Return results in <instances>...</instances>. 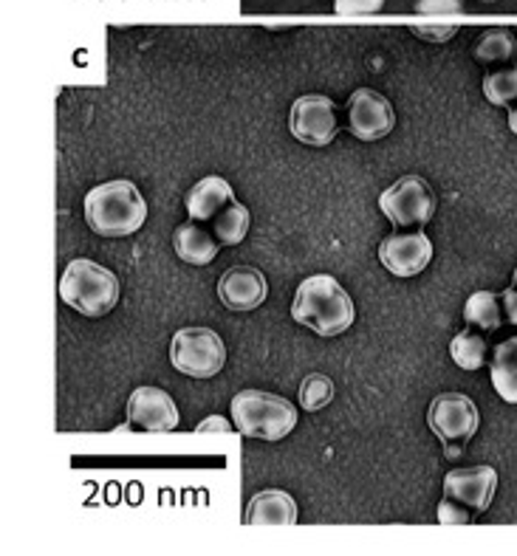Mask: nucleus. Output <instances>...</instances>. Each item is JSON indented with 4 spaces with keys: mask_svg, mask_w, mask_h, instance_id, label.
<instances>
[{
    "mask_svg": "<svg viewBox=\"0 0 517 556\" xmlns=\"http://www.w3.org/2000/svg\"><path fill=\"white\" fill-rule=\"evenodd\" d=\"M439 522H472V511L455 503L453 497H444L439 506Z\"/></svg>",
    "mask_w": 517,
    "mask_h": 556,
    "instance_id": "nucleus-26",
    "label": "nucleus"
},
{
    "mask_svg": "<svg viewBox=\"0 0 517 556\" xmlns=\"http://www.w3.org/2000/svg\"><path fill=\"white\" fill-rule=\"evenodd\" d=\"M218 243L220 240H215L204 226L190 224V220L176 226V232H173V249L190 266H210L218 257Z\"/></svg>",
    "mask_w": 517,
    "mask_h": 556,
    "instance_id": "nucleus-16",
    "label": "nucleus"
},
{
    "mask_svg": "<svg viewBox=\"0 0 517 556\" xmlns=\"http://www.w3.org/2000/svg\"><path fill=\"white\" fill-rule=\"evenodd\" d=\"M249 526H294L298 522V503L291 501L289 492L266 489L257 492L247 506Z\"/></svg>",
    "mask_w": 517,
    "mask_h": 556,
    "instance_id": "nucleus-14",
    "label": "nucleus"
},
{
    "mask_svg": "<svg viewBox=\"0 0 517 556\" xmlns=\"http://www.w3.org/2000/svg\"><path fill=\"white\" fill-rule=\"evenodd\" d=\"M291 317L305 328H312L317 337L331 339L354 325L356 311L348 291L331 275H314L300 282L294 303H291Z\"/></svg>",
    "mask_w": 517,
    "mask_h": 556,
    "instance_id": "nucleus-1",
    "label": "nucleus"
},
{
    "mask_svg": "<svg viewBox=\"0 0 517 556\" xmlns=\"http://www.w3.org/2000/svg\"><path fill=\"white\" fill-rule=\"evenodd\" d=\"M483 97L492 105H512L517 99V68H503L487 74V79H483Z\"/></svg>",
    "mask_w": 517,
    "mask_h": 556,
    "instance_id": "nucleus-22",
    "label": "nucleus"
},
{
    "mask_svg": "<svg viewBox=\"0 0 517 556\" xmlns=\"http://www.w3.org/2000/svg\"><path fill=\"white\" fill-rule=\"evenodd\" d=\"M492 384L506 404H517V337L506 339L492 351Z\"/></svg>",
    "mask_w": 517,
    "mask_h": 556,
    "instance_id": "nucleus-17",
    "label": "nucleus"
},
{
    "mask_svg": "<svg viewBox=\"0 0 517 556\" xmlns=\"http://www.w3.org/2000/svg\"><path fill=\"white\" fill-rule=\"evenodd\" d=\"M333 399V381L323 374L305 376L303 384H300V407L305 413H317L326 404H331Z\"/></svg>",
    "mask_w": 517,
    "mask_h": 556,
    "instance_id": "nucleus-23",
    "label": "nucleus"
},
{
    "mask_svg": "<svg viewBox=\"0 0 517 556\" xmlns=\"http://www.w3.org/2000/svg\"><path fill=\"white\" fill-rule=\"evenodd\" d=\"M249 224H252V218H249L247 206L232 201L215 215V238L220 240V247H238L247 238Z\"/></svg>",
    "mask_w": 517,
    "mask_h": 556,
    "instance_id": "nucleus-19",
    "label": "nucleus"
},
{
    "mask_svg": "<svg viewBox=\"0 0 517 556\" xmlns=\"http://www.w3.org/2000/svg\"><path fill=\"white\" fill-rule=\"evenodd\" d=\"M497 489V472L492 466H469V469H455L444 478V497H453L455 503L467 506L472 515H483L492 506Z\"/></svg>",
    "mask_w": 517,
    "mask_h": 556,
    "instance_id": "nucleus-12",
    "label": "nucleus"
},
{
    "mask_svg": "<svg viewBox=\"0 0 517 556\" xmlns=\"http://www.w3.org/2000/svg\"><path fill=\"white\" fill-rule=\"evenodd\" d=\"M487 3H495V0H487Z\"/></svg>",
    "mask_w": 517,
    "mask_h": 556,
    "instance_id": "nucleus-32",
    "label": "nucleus"
},
{
    "mask_svg": "<svg viewBox=\"0 0 517 556\" xmlns=\"http://www.w3.org/2000/svg\"><path fill=\"white\" fill-rule=\"evenodd\" d=\"M379 206L393 226H425L436 215V195L425 178L404 176L382 192Z\"/></svg>",
    "mask_w": 517,
    "mask_h": 556,
    "instance_id": "nucleus-7",
    "label": "nucleus"
},
{
    "mask_svg": "<svg viewBox=\"0 0 517 556\" xmlns=\"http://www.w3.org/2000/svg\"><path fill=\"white\" fill-rule=\"evenodd\" d=\"M235 427L232 424L227 421V418H206V421H201L199 427H196V432H201V435H204V432H232Z\"/></svg>",
    "mask_w": 517,
    "mask_h": 556,
    "instance_id": "nucleus-28",
    "label": "nucleus"
},
{
    "mask_svg": "<svg viewBox=\"0 0 517 556\" xmlns=\"http://www.w3.org/2000/svg\"><path fill=\"white\" fill-rule=\"evenodd\" d=\"M171 362L178 374L192 376V379H213L224 370L227 348L213 328L192 325V328H181L173 337Z\"/></svg>",
    "mask_w": 517,
    "mask_h": 556,
    "instance_id": "nucleus-6",
    "label": "nucleus"
},
{
    "mask_svg": "<svg viewBox=\"0 0 517 556\" xmlns=\"http://www.w3.org/2000/svg\"><path fill=\"white\" fill-rule=\"evenodd\" d=\"M432 261V243L425 232L388 235L379 243V263L396 277L421 275Z\"/></svg>",
    "mask_w": 517,
    "mask_h": 556,
    "instance_id": "nucleus-11",
    "label": "nucleus"
},
{
    "mask_svg": "<svg viewBox=\"0 0 517 556\" xmlns=\"http://www.w3.org/2000/svg\"><path fill=\"white\" fill-rule=\"evenodd\" d=\"M235 201V192L229 187L227 178L206 176L201 178L185 198V206L190 212L192 220H210L215 218L220 210Z\"/></svg>",
    "mask_w": 517,
    "mask_h": 556,
    "instance_id": "nucleus-15",
    "label": "nucleus"
},
{
    "mask_svg": "<svg viewBox=\"0 0 517 556\" xmlns=\"http://www.w3.org/2000/svg\"><path fill=\"white\" fill-rule=\"evenodd\" d=\"M509 130L517 136V108H512L509 111Z\"/></svg>",
    "mask_w": 517,
    "mask_h": 556,
    "instance_id": "nucleus-30",
    "label": "nucleus"
},
{
    "mask_svg": "<svg viewBox=\"0 0 517 556\" xmlns=\"http://www.w3.org/2000/svg\"><path fill=\"white\" fill-rule=\"evenodd\" d=\"M235 430L247 438L280 441L298 427V407L289 399L263 390H241L232 399Z\"/></svg>",
    "mask_w": 517,
    "mask_h": 556,
    "instance_id": "nucleus-4",
    "label": "nucleus"
},
{
    "mask_svg": "<svg viewBox=\"0 0 517 556\" xmlns=\"http://www.w3.org/2000/svg\"><path fill=\"white\" fill-rule=\"evenodd\" d=\"M421 37H432V40H450L453 37V28H444V31H427V28H418Z\"/></svg>",
    "mask_w": 517,
    "mask_h": 556,
    "instance_id": "nucleus-29",
    "label": "nucleus"
},
{
    "mask_svg": "<svg viewBox=\"0 0 517 556\" xmlns=\"http://www.w3.org/2000/svg\"><path fill=\"white\" fill-rule=\"evenodd\" d=\"M144 218H148L144 195L128 178L100 184L86 195V220L102 238H128L142 229Z\"/></svg>",
    "mask_w": 517,
    "mask_h": 556,
    "instance_id": "nucleus-2",
    "label": "nucleus"
},
{
    "mask_svg": "<svg viewBox=\"0 0 517 556\" xmlns=\"http://www.w3.org/2000/svg\"><path fill=\"white\" fill-rule=\"evenodd\" d=\"M515 289H517V268H515Z\"/></svg>",
    "mask_w": 517,
    "mask_h": 556,
    "instance_id": "nucleus-31",
    "label": "nucleus"
},
{
    "mask_svg": "<svg viewBox=\"0 0 517 556\" xmlns=\"http://www.w3.org/2000/svg\"><path fill=\"white\" fill-rule=\"evenodd\" d=\"M348 125L360 141H379L396 125V111L379 91L356 88L348 97Z\"/></svg>",
    "mask_w": 517,
    "mask_h": 556,
    "instance_id": "nucleus-9",
    "label": "nucleus"
},
{
    "mask_svg": "<svg viewBox=\"0 0 517 556\" xmlns=\"http://www.w3.org/2000/svg\"><path fill=\"white\" fill-rule=\"evenodd\" d=\"M291 136L308 148H326L340 134V119H337V105L323 93H308L300 97L289 113Z\"/></svg>",
    "mask_w": 517,
    "mask_h": 556,
    "instance_id": "nucleus-8",
    "label": "nucleus"
},
{
    "mask_svg": "<svg viewBox=\"0 0 517 556\" xmlns=\"http://www.w3.org/2000/svg\"><path fill=\"white\" fill-rule=\"evenodd\" d=\"M515 54L517 40L509 28H492V31H487V35L478 40V46H475V56H478L481 63H506V60H512Z\"/></svg>",
    "mask_w": 517,
    "mask_h": 556,
    "instance_id": "nucleus-21",
    "label": "nucleus"
},
{
    "mask_svg": "<svg viewBox=\"0 0 517 556\" xmlns=\"http://www.w3.org/2000/svg\"><path fill=\"white\" fill-rule=\"evenodd\" d=\"M501 305H503V319L509 325H517V289L501 291Z\"/></svg>",
    "mask_w": 517,
    "mask_h": 556,
    "instance_id": "nucleus-27",
    "label": "nucleus"
},
{
    "mask_svg": "<svg viewBox=\"0 0 517 556\" xmlns=\"http://www.w3.org/2000/svg\"><path fill=\"white\" fill-rule=\"evenodd\" d=\"M60 296L83 317L100 319L119 303V277L100 263L79 257L68 263L60 277Z\"/></svg>",
    "mask_w": 517,
    "mask_h": 556,
    "instance_id": "nucleus-3",
    "label": "nucleus"
},
{
    "mask_svg": "<svg viewBox=\"0 0 517 556\" xmlns=\"http://www.w3.org/2000/svg\"><path fill=\"white\" fill-rule=\"evenodd\" d=\"M464 319L478 331H495L503 323V308L495 291H475L464 305Z\"/></svg>",
    "mask_w": 517,
    "mask_h": 556,
    "instance_id": "nucleus-18",
    "label": "nucleus"
},
{
    "mask_svg": "<svg viewBox=\"0 0 517 556\" xmlns=\"http://www.w3.org/2000/svg\"><path fill=\"white\" fill-rule=\"evenodd\" d=\"M418 14H461L464 3L461 0H416Z\"/></svg>",
    "mask_w": 517,
    "mask_h": 556,
    "instance_id": "nucleus-25",
    "label": "nucleus"
},
{
    "mask_svg": "<svg viewBox=\"0 0 517 556\" xmlns=\"http://www.w3.org/2000/svg\"><path fill=\"white\" fill-rule=\"evenodd\" d=\"M427 424H430V430L436 432V438L444 446L446 458H458V455H464L475 432H478L481 416H478V407H475L469 395L441 393L430 402Z\"/></svg>",
    "mask_w": 517,
    "mask_h": 556,
    "instance_id": "nucleus-5",
    "label": "nucleus"
},
{
    "mask_svg": "<svg viewBox=\"0 0 517 556\" xmlns=\"http://www.w3.org/2000/svg\"><path fill=\"white\" fill-rule=\"evenodd\" d=\"M382 7L384 0H333L337 14H376Z\"/></svg>",
    "mask_w": 517,
    "mask_h": 556,
    "instance_id": "nucleus-24",
    "label": "nucleus"
},
{
    "mask_svg": "<svg viewBox=\"0 0 517 556\" xmlns=\"http://www.w3.org/2000/svg\"><path fill=\"white\" fill-rule=\"evenodd\" d=\"M266 294H269L266 277L255 266L227 268L218 282L220 303L229 311H255L257 305L266 303Z\"/></svg>",
    "mask_w": 517,
    "mask_h": 556,
    "instance_id": "nucleus-13",
    "label": "nucleus"
},
{
    "mask_svg": "<svg viewBox=\"0 0 517 556\" xmlns=\"http://www.w3.org/2000/svg\"><path fill=\"white\" fill-rule=\"evenodd\" d=\"M181 416L173 402V395L162 388H144L134 390L128 402V424L125 430L134 432H171L176 430Z\"/></svg>",
    "mask_w": 517,
    "mask_h": 556,
    "instance_id": "nucleus-10",
    "label": "nucleus"
},
{
    "mask_svg": "<svg viewBox=\"0 0 517 556\" xmlns=\"http://www.w3.org/2000/svg\"><path fill=\"white\" fill-rule=\"evenodd\" d=\"M450 356L461 370H478L483 367V356H487V339L475 331H461L455 333L450 342Z\"/></svg>",
    "mask_w": 517,
    "mask_h": 556,
    "instance_id": "nucleus-20",
    "label": "nucleus"
}]
</instances>
